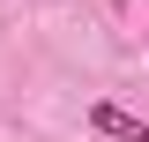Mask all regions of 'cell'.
Listing matches in <instances>:
<instances>
[{
    "instance_id": "1",
    "label": "cell",
    "mask_w": 149,
    "mask_h": 142,
    "mask_svg": "<svg viewBox=\"0 0 149 142\" xmlns=\"http://www.w3.org/2000/svg\"><path fill=\"white\" fill-rule=\"evenodd\" d=\"M90 127H97V135H112V142H149V120H134V112L112 105V97H97V105H90Z\"/></svg>"
},
{
    "instance_id": "2",
    "label": "cell",
    "mask_w": 149,
    "mask_h": 142,
    "mask_svg": "<svg viewBox=\"0 0 149 142\" xmlns=\"http://www.w3.org/2000/svg\"><path fill=\"white\" fill-rule=\"evenodd\" d=\"M112 8H127V0H112Z\"/></svg>"
}]
</instances>
